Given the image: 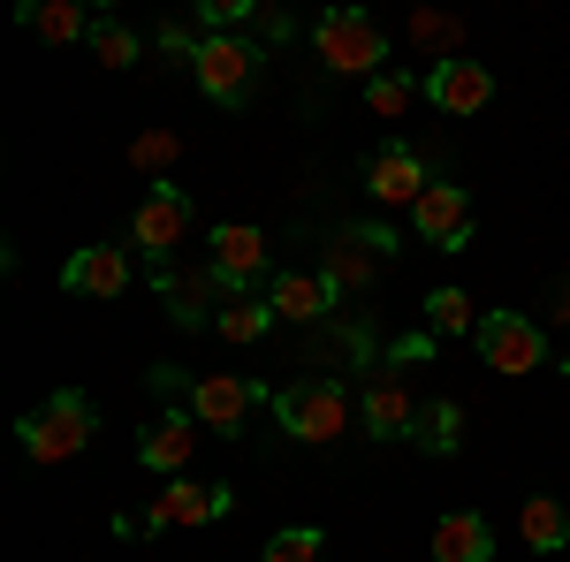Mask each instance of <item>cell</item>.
Instances as JSON below:
<instances>
[{
  "instance_id": "cell-24",
  "label": "cell",
  "mask_w": 570,
  "mask_h": 562,
  "mask_svg": "<svg viewBox=\"0 0 570 562\" xmlns=\"http://www.w3.org/2000/svg\"><path fill=\"white\" fill-rule=\"evenodd\" d=\"M456 426H464V411L441 395V403H419V426H411V448H426V456H449L456 448Z\"/></svg>"
},
{
  "instance_id": "cell-27",
  "label": "cell",
  "mask_w": 570,
  "mask_h": 562,
  "mask_svg": "<svg viewBox=\"0 0 570 562\" xmlns=\"http://www.w3.org/2000/svg\"><path fill=\"white\" fill-rule=\"evenodd\" d=\"M419 91H426V85H411V77H373V85H365V107H373L381 122H395V115H411Z\"/></svg>"
},
{
  "instance_id": "cell-19",
  "label": "cell",
  "mask_w": 570,
  "mask_h": 562,
  "mask_svg": "<svg viewBox=\"0 0 570 562\" xmlns=\"http://www.w3.org/2000/svg\"><path fill=\"white\" fill-rule=\"evenodd\" d=\"M426 548H434V562H494V532H487V517H472V510H449Z\"/></svg>"
},
{
  "instance_id": "cell-20",
  "label": "cell",
  "mask_w": 570,
  "mask_h": 562,
  "mask_svg": "<svg viewBox=\"0 0 570 562\" xmlns=\"http://www.w3.org/2000/svg\"><path fill=\"white\" fill-rule=\"evenodd\" d=\"M16 16H23V31H39L46 46H77V39L91 46V23H99V16H85L77 0H46V8H39V0H23Z\"/></svg>"
},
{
  "instance_id": "cell-6",
  "label": "cell",
  "mask_w": 570,
  "mask_h": 562,
  "mask_svg": "<svg viewBox=\"0 0 570 562\" xmlns=\"http://www.w3.org/2000/svg\"><path fill=\"white\" fill-rule=\"evenodd\" d=\"M183 236H190V198H183L176 183H153V190L137 198V214H130V244L153 266H176Z\"/></svg>"
},
{
  "instance_id": "cell-2",
  "label": "cell",
  "mask_w": 570,
  "mask_h": 562,
  "mask_svg": "<svg viewBox=\"0 0 570 562\" xmlns=\"http://www.w3.org/2000/svg\"><path fill=\"white\" fill-rule=\"evenodd\" d=\"M16 448H23L31 464H69V456H85L91 448V395L85 388H53L39 411L16 418Z\"/></svg>"
},
{
  "instance_id": "cell-21",
  "label": "cell",
  "mask_w": 570,
  "mask_h": 562,
  "mask_svg": "<svg viewBox=\"0 0 570 562\" xmlns=\"http://www.w3.org/2000/svg\"><path fill=\"white\" fill-rule=\"evenodd\" d=\"M518 532H525L532 555H556V548H570V510L556 494H532L525 510H518Z\"/></svg>"
},
{
  "instance_id": "cell-18",
  "label": "cell",
  "mask_w": 570,
  "mask_h": 562,
  "mask_svg": "<svg viewBox=\"0 0 570 562\" xmlns=\"http://www.w3.org/2000/svg\"><path fill=\"white\" fill-rule=\"evenodd\" d=\"M266 304H274V319H289V327H312V319H327V304H335V282H327V274H274V282H266Z\"/></svg>"
},
{
  "instance_id": "cell-16",
  "label": "cell",
  "mask_w": 570,
  "mask_h": 562,
  "mask_svg": "<svg viewBox=\"0 0 570 562\" xmlns=\"http://www.w3.org/2000/svg\"><path fill=\"white\" fill-rule=\"evenodd\" d=\"M61 289H69V297H122V289H130V252L85 244L77 259L61 266Z\"/></svg>"
},
{
  "instance_id": "cell-25",
  "label": "cell",
  "mask_w": 570,
  "mask_h": 562,
  "mask_svg": "<svg viewBox=\"0 0 570 562\" xmlns=\"http://www.w3.org/2000/svg\"><path fill=\"white\" fill-rule=\"evenodd\" d=\"M259 562H327V540L312 524H289V532H274L259 548Z\"/></svg>"
},
{
  "instance_id": "cell-8",
  "label": "cell",
  "mask_w": 570,
  "mask_h": 562,
  "mask_svg": "<svg viewBox=\"0 0 570 562\" xmlns=\"http://www.w3.org/2000/svg\"><path fill=\"white\" fill-rule=\"evenodd\" d=\"M480 357L494 373H532V365H548V335L532 327L525 312H480Z\"/></svg>"
},
{
  "instance_id": "cell-3",
  "label": "cell",
  "mask_w": 570,
  "mask_h": 562,
  "mask_svg": "<svg viewBox=\"0 0 570 562\" xmlns=\"http://www.w3.org/2000/svg\"><path fill=\"white\" fill-rule=\"evenodd\" d=\"M274 418L289 441H335V433H351V388L343 381H327V373H312V381H289V388H274Z\"/></svg>"
},
{
  "instance_id": "cell-9",
  "label": "cell",
  "mask_w": 570,
  "mask_h": 562,
  "mask_svg": "<svg viewBox=\"0 0 570 562\" xmlns=\"http://www.w3.org/2000/svg\"><path fill=\"white\" fill-rule=\"evenodd\" d=\"M411 228L434 252H472V190L464 183H426V198L411 206Z\"/></svg>"
},
{
  "instance_id": "cell-11",
  "label": "cell",
  "mask_w": 570,
  "mask_h": 562,
  "mask_svg": "<svg viewBox=\"0 0 570 562\" xmlns=\"http://www.w3.org/2000/svg\"><path fill=\"white\" fill-rule=\"evenodd\" d=\"M214 274L228 297H252L266 282V236L252 228V220H220L214 228Z\"/></svg>"
},
{
  "instance_id": "cell-7",
  "label": "cell",
  "mask_w": 570,
  "mask_h": 562,
  "mask_svg": "<svg viewBox=\"0 0 570 562\" xmlns=\"http://www.w3.org/2000/svg\"><path fill=\"white\" fill-rule=\"evenodd\" d=\"M236 517V494L228 486H206V479H168L145 510V532H190V524H214Z\"/></svg>"
},
{
  "instance_id": "cell-15",
  "label": "cell",
  "mask_w": 570,
  "mask_h": 562,
  "mask_svg": "<svg viewBox=\"0 0 570 562\" xmlns=\"http://www.w3.org/2000/svg\"><path fill=\"white\" fill-rule=\"evenodd\" d=\"M190 448H198V418L190 411H168V418H153V426L137 433V464L160 472V479H183Z\"/></svg>"
},
{
  "instance_id": "cell-14",
  "label": "cell",
  "mask_w": 570,
  "mask_h": 562,
  "mask_svg": "<svg viewBox=\"0 0 570 562\" xmlns=\"http://www.w3.org/2000/svg\"><path fill=\"white\" fill-rule=\"evenodd\" d=\"M426 99H434L441 115H480L487 99H494V77H487V61H472V53H449V61H434V77H426Z\"/></svg>"
},
{
  "instance_id": "cell-17",
  "label": "cell",
  "mask_w": 570,
  "mask_h": 562,
  "mask_svg": "<svg viewBox=\"0 0 570 562\" xmlns=\"http://www.w3.org/2000/svg\"><path fill=\"white\" fill-rule=\"evenodd\" d=\"M153 289H160V304L176 312V327H206V319H214L206 304H220L214 297L220 274H214V266H206V274H190V266H160V274H153Z\"/></svg>"
},
{
  "instance_id": "cell-1",
  "label": "cell",
  "mask_w": 570,
  "mask_h": 562,
  "mask_svg": "<svg viewBox=\"0 0 570 562\" xmlns=\"http://www.w3.org/2000/svg\"><path fill=\"white\" fill-rule=\"evenodd\" d=\"M153 395H183V411H190L206 433H220V441H236L244 418H252L259 403H274V388H259V381H228V373H198V381H183L176 365L153 373Z\"/></svg>"
},
{
  "instance_id": "cell-26",
  "label": "cell",
  "mask_w": 570,
  "mask_h": 562,
  "mask_svg": "<svg viewBox=\"0 0 570 562\" xmlns=\"http://www.w3.org/2000/svg\"><path fill=\"white\" fill-rule=\"evenodd\" d=\"M91 53H99L107 69H130L137 61V31L122 23V16H99V23H91Z\"/></svg>"
},
{
  "instance_id": "cell-5",
  "label": "cell",
  "mask_w": 570,
  "mask_h": 562,
  "mask_svg": "<svg viewBox=\"0 0 570 562\" xmlns=\"http://www.w3.org/2000/svg\"><path fill=\"white\" fill-rule=\"evenodd\" d=\"M190 77H198V91H206L214 107H244L252 85H259V46L236 39V31H206V39H198V61H190Z\"/></svg>"
},
{
  "instance_id": "cell-28",
  "label": "cell",
  "mask_w": 570,
  "mask_h": 562,
  "mask_svg": "<svg viewBox=\"0 0 570 562\" xmlns=\"http://www.w3.org/2000/svg\"><path fill=\"white\" fill-rule=\"evenodd\" d=\"M426 357H434V335H403L389 349V365H426Z\"/></svg>"
},
{
  "instance_id": "cell-4",
  "label": "cell",
  "mask_w": 570,
  "mask_h": 562,
  "mask_svg": "<svg viewBox=\"0 0 570 562\" xmlns=\"http://www.w3.org/2000/svg\"><path fill=\"white\" fill-rule=\"evenodd\" d=\"M312 46H320V61L335 69V77H381V61H389V31L365 16V8H327L320 23H312Z\"/></svg>"
},
{
  "instance_id": "cell-12",
  "label": "cell",
  "mask_w": 570,
  "mask_h": 562,
  "mask_svg": "<svg viewBox=\"0 0 570 562\" xmlns=\"http://www.w3.org/2000/svg\"><path fill=\"white\" fill-rule=\"evenodd\" d=\"M389 252H395L389 228H351V236H335V244H327L320 274H327V282H335V297H343V289H365V282L389 266Z\"/></svg>"
},
{
  "instance_id": "cell-29",
  "label": "cell",
  "mask_w": 570,
  "mask_h": 562,
  "mask_svg": "<svg viewBox=\"0 0 570 562\" xmlns=\"http://www.w3.org/2000/svg\"><path fill=\"white\" fill-rule=\"evenodd\" d=\"M176 152H183V145H176V137H160V130L137 137V160H145V168H160V160H176Z\"/></svg>"
},
{
  "instance_id": "cell-10",
  "label": "cell",
  "mask_w": 570,
  "mask_h": 562,
  "mask_svg": "<svg viewBox=\"0 0 570 562\" xmlns=\"http://www.w3.org/2000/svg\"><path fill=\"white\" fill-rule=\"evenodd\" d=\"M357 426L373 433V441H403V433L419 426V403L403 388V365H381V373L357 388Z\"/></svg>"
},
{
  "instance_id": "cell-13",
  "label": "cell",
  "mask_w": 570,
  "mask_h": 562,
  "mask_svg": "<svg viewBox=\"0 0 570 562\" xmlns=\"http://www.w3.org/2000/svg\"><path fill=\"white\" fill-rule=\"evenodd\" d=\"M365 190H373V206H419V198H426V160L389 137V145L365 160Z\"/></svg>"
},
{
  "instance_id": "cell-30",
  "label": "cell",
  "mask_w": 570,
  "mask_h": 562,
  "mask_svg": "<svg viewBox=\"0 0 570 562\" xmlns=\"http://www.w3.org/2000/svg\"><path fill=\"white\" fill-rule=\"evenodd\" d=\"M556 319H570V282H563V289H556Z\"/></svg>"
},
{
  "instance_id": "cell-23",
  "label": "cell",
  "mask_w": 570,
  "mask_h": 562,
  "mask_svg": "<svg viewBox=\"0 0 570 562\" xmlns=\"http://www.w3.org/2000/svg\"><path fill=\"white\" fill-rule=\"evenodd\" d=\"M214 327L228 335V343H259V335H274V304L266 297H228L214 312Z\"/></svg>"
},
{
  "instance_id": "cell-22",
  "label": "cell",
  "mask_w": 570,
  "mask_h": 562,
  "mask_svg": "<svg viewBox=\"0 0 570 562\" xmlns=\"http://www.w3.org/2000/svg\"><path fill=\"white\" fill-rule=\"evenodd\" d=\"M426 335L449 343V335H480V319H472V297L456 289V282H441L434 297H426Z\"/></svg>"
}]
</instances>
